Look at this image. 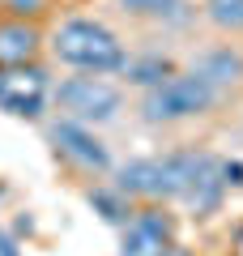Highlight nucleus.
Returning <instances> with one entry per match:
<instances>
[{
	"instance_id": "4468645a",
	"label": "nucleus",
	"mask_w": 243,
	"mask_h": 256,
	"mask_svg": "<svg viewBox=\"0 0 243 256\" xmlns=\"http://www.w3.org/2000/svg\"><path fill=\"white\" fill-rule=\"evenodd\" d=\"M171 73H180V68H175L171 56H162V52L128 56V64H124V82H128V86H141V90H154V86H162Z\"/></svg>"
},
{
	"instance_id": "6ab92c4d",
	"label": "nucleus",
	"mask_w": 243,
	"mask_h": 256,
	"mask_svg": "<svg viewBox=\"0 0 243 256\" xmlns=\"http://www.w3.org/2000/svg\"><path fill=\"white\" fill-rule=\"evenodd\" d=\"M162 256H196V252H192V248H184V244H171Z\"/></svg>"
},
{
	"instance_id": "9d476101",
	"label": "nucleus",
	"mask_w": 243,
	"mask_h": 256,
	"mask_svg": "<svg viewBox=\"0 0 243 256\" xmlns=\"http://www.w3.org/2000/svg\"><path fill=\"white\" fill-rule=\"evenodd\" d=\"M192 68H196L200 77H209L222 94L234 90V86H243V52H239V47H230V43L205 47V52L192 60Z\"/></svg>"
},
{
	"instance_id": "20e7f679",
	"label": "nucleus",
	"mask_w": 243,
	"mask_h": 256,
	"mask_svg": "<svg viewBox=\"0 0 243 256\" xmlns=\"http://www.w3.org/2000/svg\"><path fill=\"white\" fill-rule=\"evenodd\" d=\"M175 244V218L166 201H145L120 235V256H162Z\"/></svg>"
},
{
	"instance_id": "ddd939ff",
	"label": "nucleus",
	"mask_w": 243,
	"mask_h": 256,
	"mask_svg": "<svg viewBox=\"0 0 243 256\" xmlns=\"http://www.w3.org/2000/svg\"><path fill=\"white\" fill-rule=\"evenodd\" d=\"M86 205H90L102 222H111V226H120V230H124L128 222H132V214H136V201L124 196L116 184H111V188H86Z\"/></svg>"
},
{
	"instance_id": "f8f14e48",
	"label": "nucleus",
	"mask_w": 243,
	"mask_h": 256,
	"mask_svg": "<svg viewBox=\"0 0 243 256\" xmlns=\"http://www.w3.org/2000/svg\"><path fill=\"white\" fill-rule=\"evenodd\" d=\"M158 180H162V171H158V158H128L124 166H116V188L124 192V196H132V201H158Z\"/></svg>"
},
{
	"instance_id": "6e6552de",
	"label": "nucleus",
	"mask_w": 243,
	"mask_h": 256,
	"mask_svg": "<svg viewBox=\"0 0 243 256\" xmlns=\"http://www.w3.org/2000/svg\"><path fill=\"white\" fill-rule=\"evenodd\" d=\"M209 150L200 146H184V150H171V154H162L158 158V201H184V192H188V184L196 180V171L209 162Z\"/></svg>"
},
{
	"instance_id": "f3484780",
	"label": "nucleus",
	"mask_w": 243,
	"mask_h": 256,
	"mask_svg": "<svg viewBox=\"0 0 243 256\" xmlns=\"http://www.w3.org/2000/svg\"><path fill=\"white\" fill-rule=\"evenodd\" d=\"M222 180H226V188H243V162L239 158H222Z\"/></svg>"
},
{
	"instance_id": "9b49d317",
	"label": "nucleus",
	"mask_w": 243,
	"mask_h": 256,
	"mask_svg": "<svg viewBox=\"0 0 243 256\" xmlns=\"http://www.w3.org/2000/svg\"><path fill=\"white\" fill-rule=\"evenodd\" d=\"M120 13H128V18L136 22H154V26H188L192 18H196V9H192V0H116Z\"/></svg>"
},
{
	"instance_id": "39448f33",
	"label": "nucleus",
	"mask_w": 243,
	"mask_h": 256,
	"mask_svg": "<svg viewBox=\"0 0 243 256\" xmlns=\"http://www.w3.org/2000/svg\"><path fill=\"white\" fill-rule=\"evenodd\" d=\"M52 146H56V154H60L64 162H72L77 171H86V175L116 171V166H111V150L102 146V141L90 132V124H81V120L60 116L52 124Z\"/></svg>"
},
{
	"instance_id": "2eb2a0df",
	"label": "nucleus",
	"mask_w": 243,
	"mask_h": 256,
	"mask_svg": "<svg viewBox=\"0 0 243 256\" xmlns=\"http://www.w3.org/2000/svg\"><path fill=\"white\" fill-rule=\"evenodd\" d=\"M200 9H205V18L218 30H230V34L243 30V0H205Z\"/></svg>"
},
{
	"instance_id": "1a4fd4ad",
	"label": "nucleus",
	"mask_w": 243,
	"mask_h": 256,
	"mask_svg": "<svg viewBox=\"0 0 243 256\" xmlns=\"http://www.w3.org/2000/svg\"><path fill=\"white\" fill-rule=\"evenodd\" d=\"M226 192H230V188H226V180H222V158H209V162L196 171V180L188 184V192H184V205H188L196 218H209V214L222 210Z\"/></svg>"
},
{
	"instance_id": "dca6fc26",
	"label": "nucleus",
	"mask_w": 243,
	"mask_h": 256,
	"mask_svg": "<svg viewBox=\"0 0 243 256\" xmlns=\"http://www.w3.org/2000/svg\"><path fill=\"white\" fill-rule=\"evenodd\" d=\"M56 9V0H0V13L9 18H30V22H47Z\"/></svg>"
},
{
	"instance_id": "7ed1b4c3",
	"label": "nucleus",
	"mask_w": 243,
	"mask_h": 256,
	"mask_svg": "<svg viewBox=\"0 0 243 256\" xmlns=\"http://www.w3.org/2000/svg\"><path fill=\"white\" fill-rule=\"evenodd\" d=\"M52 107L81 124H107L124 111V90L98 73H72L52 86Z\"/></svg>"
},
{
	"instance_id": "f257e3e1",
	"label": "nucleus",
	"mask_w": 243,
	"mask_h": 256,
	"mask_svg": "<svg viewBox=\"0 0 243 256\" xmlns=\"http://www.w3.org/2000/svg\"><path fill=\"white\" fill-rule=\"evenodd\" d=\"M52 56L77 73H98V77H111V73H124L128 64V47L107 22L98 18H64L60 26L52 30L47 38Z\"/></svg>"
},
{
	"instance_id": "aec40b11",
	"label": "nucleus",
	"mask_w": 243,
	"mask_h": 256,
	"mask_svg": "<svg viewBox=\"0 0 243 256\" xmlns=\"http://www.w3.org/2000/svg\"><path fill=\"white\" fill-rule=\"evenodd\" d=\"M56 4H60V0H56Z\"/></svg>"
},
{
	"instance_id": "f03ea898",
	"label": "nucleus",
	"mask_w": 243,
	"mask_h": 256,
	"mask_svg": "<svg viewBox=\"0 0 243 256\" xmlns=\"http://www.w3.org/2000/svg\"><path fill=\"white\" fill-rule=\"evenodd\" d=\"M218 102H222V90L209 77H200L196 68H180V73H171L162 86L145 90L141 120L145 124H180V120L209 116Z\"/></svg>"
},
{
	"instance_id": "423d86ee",
	"label": "nucleus",
	"mask_w": 243,
	"mask_h": 256,
	"mask_svg": "<svg viewBox=\"0 0 243 256\" xmlns=\"http://www.w3.org/2000/svg\"><path fill=\"white\" fill-rule=\"evenodd\" d=\"M47 68L43 60L26 64V68H0V111H9L18 120H38L47 107Z\"/></svg>"
},
{
	"instance_id": "a211bd4d",
	"label": "nucleus",
	"mask_w": 243,
	"mask_h": 256,
	"mask_svg": "<svg viewBox=\"0 0 243 256\" xmlns=\"http://www.w3.org/2000/svg\"><path fill=\"white\" fill-rule=\"evenodd\" d=\"M0 256H26V252L18 248V239L9 235V230H0Z\"/></svg>"
},
{
	"instance_id": "0eeeda50",
	"label": "nucleus",
	"mask_w": 243,
	"mask_h": 256,
	"mask_svg": "<svg viewBox=\"0 0 243 256\" xmlns=\"http://www.w3.org/2000/svg\"><path fill=\"white\" fill-rule=\"evenodd\" d=\"M43 52H47L43 22L0 13V68H26V64H38Z\"/></svg>"
}]
</instances>
